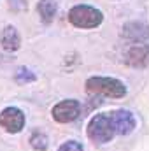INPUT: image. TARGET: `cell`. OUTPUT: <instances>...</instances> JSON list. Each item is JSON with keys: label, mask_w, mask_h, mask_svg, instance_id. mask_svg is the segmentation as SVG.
I'll list each match as a JSON object with an SVG mask.
<instances>
[{"label": "cell", "mask_w": 149, "mask_h": 151, "mask_svg": "<svg viewBox=\"0 0 149 151\" xmlns=\"http://www.w3.org/2000/svg\"><path fill=\"white\" fill-rule=\"evenodd\" d=\"M56 11H58V5H56L54 0H39L37 12H39V16H40V19L46 25L53 23V19L56 16Z\"/></svg>", "instance_id": "obj_10"}, {"label": "cell", "mask_w": 149, "mask_h": 151, "mask_svg": "<svg viewBox=\"0 0 149 151\" xmlns=\"http://www.w3.org/2000/svg\"><path fill=\"white\" fill-rule=\"evenodd\" d=\"M56 151H84V148L77 141H67V142H63Z\"/></svg>", "instance_id": "obj_13"}, {"label": "cell", "mask_w": 149, "mask_h": 151, "mask_svg": "<svg viewBox=\"0 0 149 151\" xmlns=\"http://www.w3.org/2000/svg\"><path fill=\"white\" fill-rule=\"evenodd\" d=\"M25 121H27L25 113L21 109H18V107L11 106V107L2 109V113H0V127L9 134L21 132L23 127H25Z\"/></svg>", "instance_id": "obj_5"}, {"label": "cell", "mask_w": 149, "mask_h": 151, "mask_svg": "<svg viewBox=\"0 0 149 151\" xmlns=\"http://www.w3.org/2000/svg\"><path fill=\"white\" fill-rule=\"evenodd\" d=\"M28 142H30V146H32L35 151H46L47 150V146H49V139H47V135H46L44 132H40V130L32 132Z\"/></svg>", "instance_id": "obj_11"}, {"label": "cell", "mask_w": 149, "mask_h": 151, "mask_svg": "<svg viewBox=\"0 0 149 151\" xmlns=\"http://www.w3.org/2000/svg\"><path fill=\"white\" fill-rule=\"evenodd\" d=\"M69 21L74 25L75 28H97L102 25L104 21V14L100 9L93 7V5H86V4H79L74 5L69 11Z\"/></svg>", "instance_id": "obj_3"}, {"label": "cell", "mask_w": 149, "mask_h": 151, "mask_svg": "<svg viewBox=\"0 0 149 151\" xmlns=\"http://www.w3.org/2000/svg\"><path fill=\"white\" fill-rule=\"evenodd\" d=\"M121 37L132 44L146 42L149 39V25L142 21H128L121 28Z\"/></svg>", "instance_id": "obj_7"}, {"label": "cell", "mask_w": 149, "mask_h": 151, "mask_svg": "<svg viewBox=\"0 0 149 151\" xmlns=\"http://www.w3.org/2000/svg\"><path fill=\"white\" fill-rule=\"evenodd\" d=\"M88 139L97 142V144H105L111 142L116 135V128H114V121H112L111 113H98L95 114L86 128Z\"/></svg>", "instance_id": "obj_2"}, {"label": "cell", "mask_w": 149, "mask_h": 151, "mask_svg": "<svg viewBox=\"0 0 149 151\" xmlns=\"http://www.w3.org/2000/svg\"><path fill=\"white\" fill-rule=\"evenodd\" d=\"M14 81H16L18 84H28V83L37 81V74H35L34 70L27 69V67H19V69L16 70V74H14Z\"/></svg>", "instance_id": "obj_12"}, {"label": "cell", "mask_w": 149, "mask_h": 151, "mask_svg": "<svg viewBox=\"0 0 149 151\" xmlns=\"http://www.w3.org/2000/svg\"><path fill=\"white\" fill-rule=\"evenodd\" d=\"M79 114H81V104L75 99L62 100V102H58L51 109L53 119L58 121V123H70V121H74V119L79 118Z\"/></svg>", "instance_id": "obj_4"}, {"label": "cell", "mask_w": 149, "mask_h": 151, "mask_svg": "<svg viewBox=\"0 0 149 151\" xmlns=\"http://www.w3.org/2000/svg\"><path fill=\"white\" fill-rule=\"evenodd\" d=\"M112 121H114V128L117 135H128L135 130L137 127V119L132 111L128 109H116L112 111Z\"/></svg>", "instance_id": "obj_8"}, {"label": "cell", "mask_w": 149, "mask_h": 151, "mask_svg": "<svg viewBox=\"0 0 149 151\" xmlns=\"http://www.w3.org/2000/svg\"><path fill=\"white\" fill-rule=\"evenodd\" d=\"M125 63L133 69H144L149 65V44H130L125 51Z\"/></svg>", "instance_id": "obj_6"}, {"label": "cell", "mask_w": 149, "mask_h": 151, "mask_svg": "<svg viewBox=\"0 0 149 151\" xmlns=\"http://www.w3.org/2000/svg\"><path fill=\"white\" fill-rule=\"evenodd\" d=\"M86 91L91 95H104L109 99H123L126 95V86L123 81L116 77H102V76H93L86 79Z\"/></svg>", "instance_id": "obj_1"}, {"label": "cell", "mask_w": 149, "mask_h": 151, "mask_svg": "<svg viewBox=\"0 0 149 151\" xmlns=\"http://www.w3.org/2000/svg\"><path fill=\"white\" fill-rule=\"evenodd\" d=\"M0 44L5 51H18L21 47V35L16 30V27L7 25L0 34Z\"/></svg>", "instance_id": "obj_9"}]
</instances>
